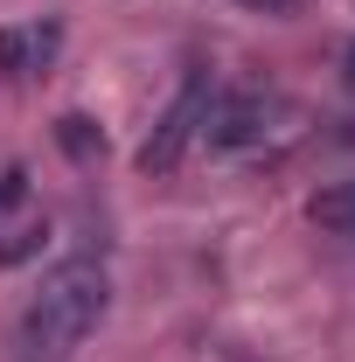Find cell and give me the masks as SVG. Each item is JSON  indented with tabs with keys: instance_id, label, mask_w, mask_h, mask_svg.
<instances>
[{
	"instance_id": "5",
	"label": "cell",
	"mask_w": 355,
	"mask_h": 362,
	"mask_svg": "<svg viewBox=\"0 0 355 362\" xmlns=\"http://www.w3.org/2000/svg\"><path fill=\"white\" fill-rule=\"evenodd\" d=\"M313 223H327V230H342V237H355V181L327 188V195L313 202Z\"/></svg>"
},
{
	"instance_id": "1",
	"label": "cell",
	"mask_w": 355,
	"mask_h": 362,
	"mask_svg": "<svg viewBox=\"0 0 355 362\" xmlns=\"http://www.w3.org/2000/svg\"><path fill=\"white\" fill-rule=\"evenodd\" d=\"M105 307H112V272L98 265L91 251L49 265L35 300L14 320V362H70L84 349V334L105 320Z\"/></svg>"
},
{
	"instance_id": "6",
	"label": "cell",
	"mask_w": 355,
	"mask_h": 362,
	"mask_svg": "<svg viewBox=\"0 0 355 362\" xmlns=\"http://www.w3.org/2000/svg\"><path fill=\"white\" fill-rule=\"evenodd\" d=\"M56 139H63V146H70V153H77V160H91V153H98V146H105V139H98V126H91V119H77V112H70V119H63V126H56Z\"/></svg>"
},
{
	"instance_id": "4",
	"label": "cell",
	"mask_w": 355,
	"mask_h": 362,
	"mask_svg": "<svg viewBox=\"0 0 355 362\" xmlns=\"http://www.w3.org/2000/svg\"><path fill=\"white\" fill-rule=\"evenodd\" d=\"M49 56H56V28H7L0 35V70H42Z\"/></svg>"
},
{
	"instance_id": "8",
	"label": "cell",
	"mask_w": 355,
	"mask_h": 362,
	"mask_svg": "<svg viewBox=\"0 0 355 362\" xmlns=\"http://www.w3.org/2000/svg\"><path fill=\"white\" fill-rule=\"evenodd\" d=\"M21 202H28V175H21V168H7V175H0V216H7V209H21Z\"/></svg>"
},
{
	"instance_id": "9",
	"label": "cell",
	"mask_w": 355,
	"mask_h": 362,
	"mask_svg": "<svg viewBox=\"0 0 355 362\" xmlns=\"http://www.w3.org/2000/svg\"><path fill=\"white\" fill-rule=\"evenodd\" d=\"M244 7H258V14H286L293 0H244Z\"/></svg>"
},
{
	"instance_id": "7",
	"label": "cell",
	"mask_w": 355,
	"mask_h": 362,
	"mask_svg": "<svg viewBox=\"0 0 355 362\" xmlns=\"http://www.w3.org/2000/svg\"><path fill=\"white\" fill-rule=\"evenodd\" d=\"M42 237H49V230H35V223L14 230V237L0 244V265H21V258H35V251H42Z\"/></svg>"
},
{
	"instance_id": "3",
	"label": "cell",
	"mask_w": 355,
	"mask_h": 362,
	"mask_svg": "<svg viewBox=\"0 0 355 362\" xmlns=\"http://www.w3.org/2000/svg\"><path fill=\"white\" fill-rule=\"evenodd\" d=\"M209 98H216L209 70H195V77L175 90V105H168V112L153 119V133H146V146H139V168H146V175H168V168H181V153H188V146L202 139Z\"/></svg>"
},
{
	"instance_id": "2",
	"label": "cell",
	"mask_w": 355,
	"mask_h": 362,
	"mask_svg": "<svg viewBox=\"0 0 355 362\" xmlns=\"http://www.w3.org/2000/svg\"><path fill=\"white\" fill-rule=\"evenodd\" d=\"M279 119H293V105L272 98V90H216L209 119H202V139L216 153H244V146H265Z\"/></svg>"
},
{
	"instance_id": "10",
	"label": "cell",
	"mask_w": 355,
	"mask_h": 362,
	"mask_svg": "<svg viewBox=\"0 0 355 362\" xmlns=\"http://www.w3.org/2000/svg\"><path fill=\"white\" fill-rule=\"evenodd\" d=\"M349 70H355V49H349Z\"/></svg>"
}]
</instances>
